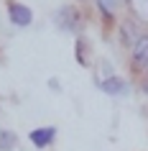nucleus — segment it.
Returning <instances> with one entry per match:
<instances>
[{"instance_id": "1", "label": "nucleus", "mask_w": 148, "mask_h": 151, "mask_svg": "<svg viewBox=\"0 0 148 151\" xmlns=\"http://www.w3.org/2000/svg\"><path fill=\"white\" fill-rule=\"evenodd\" d=\"M8 13H10V21H13L16 26H21V28H23V26H28V23L33 21V13L26 8V5H21V3H10Z\"/></svg>"}, {"instance_id": "2", "label": "nucleus", "mask_w": 148, "mask_h": 151, "mask_svg": "<svg viewBox=\"0 0 148 151\" xmlns=\"http://www.w3.org/2000/svg\"><path fill=\"white\" fill-rule=\"evenodd\" d=\"M54 136H56V128H36V131H31V143L36 149H46L54 141Z\"/></svg>"}, {"instance_id": "3", "label": "nucleus", "mask_w": 148, "mask_h": 151, "mask_svg": "<svg viewBox=\"0 0 148 151\" xmlns=\"http://www.w3.org/2000/svg\"><path fill=\"white\" fill-rule=\"evenodd\" d=\"M133 62L138 69H146L148 67V36H140L135 49H133Z\"/></svg>"}, {"instance_id": "4", "label": "nucleus", "mask_w": 148, "mask_h": 151, "mask_svg": "<svg viewBox=\"0 0 148 151\" xmlns=\"http://www.w3.org/2000/svg\"><path fill=\"white\" fill-rule=\"evenodd\" d=\"M97 87H100L102 92H107V95H123L125 90H128V85H125V80H120V77H107V80L97 82Z\"/></svg>"}, {"instance_id": "5", "label": "nucleus", "mask_w": 148, "mask_h": 151, "mask_svg": "<svg viewBox=\"0 0 148 151\" xmlns=\"http://www.w3.org/2000/svg\"><path fill=\"white\" fill-rule=\"evenodd\" d=\"M74 21H77V10H74V8H61V10H59V26H64V28H74Z\"/></svg>"}, {"instance_id": "6", "label": "nucleus", "mask_w": 148, "mask_h": 151, "mask_svg": "<svg viewBox=\"0 0 148 151\" xmlns=\"http://www.w3.org/2000/svg\"><path fill=\"white\" fill-rule=\"evenodd\" d=\"M16 146V133H10V131H0V149H13Z\"/></svg>"}, {"instance_id": "7", "label": "nucleus", "mask_w": 148, "mask_h": 151, "mask_svg": "<svg viewBox=\"0 0 148 151\" xmlns=\"http://www.w3.org/2000/svg\"><path fill=\"white\" fill-rule=\"evenodd\" d=\"M97 5H100V8L110 16V13H112V8H115V0H97Z\"/></svg>"}]
</instances>
